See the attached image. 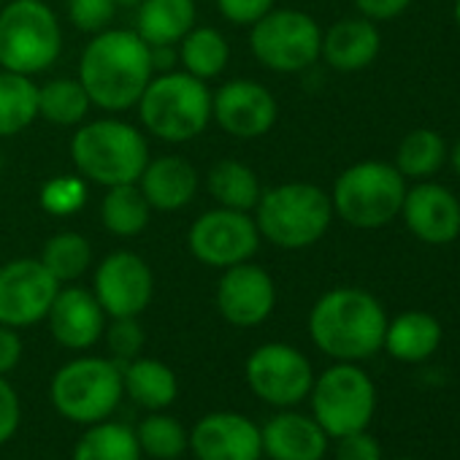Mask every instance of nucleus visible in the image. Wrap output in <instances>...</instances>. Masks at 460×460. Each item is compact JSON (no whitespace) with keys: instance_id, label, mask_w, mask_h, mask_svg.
Instances as JSON below:
<instances>
[{"instance_id":"nucleus-41","label":"nucleus","mask_w":460,"mask_h":460,"mask_svg":"<svg viewBox=\"0 0 460 460\" xmlns=\"http://www.w3.org/2000/svg\"><path fill=\"white\" fill-rule=\"evenodd\" d=\"M352 4L360 17L371 22H387L401 17L411 6V0H352Z\"/></svg>"},{"instance_id":"nucleus-40","label":"nucleus","mask_w":460,"mask_h":460,"mask_svg":"<svg viewBox=\"0 0 460 460\" xmlns=\"http://www.w3.org/2000/svg\"><path fill=\"white\" fill-rule=\"evenodd\" d=\"M336 460H382V447L368 430L336 438Z\"/></svg>"},{"instance_id":"nucleus-37","label":"nucleus","mask_w":460,"mask_h":460,"mask_svg":"<svg viewBox=\"0 0 460 460\" xmlns=\"http://www.w3.org/2000/svg\"><path fill=\"white\" fill-rule=\"evenodd\" d=\"M114 0H66L68 22L87 36H95L106 28H111V20L117 17Z\"/></svg>"},{"instance_id":"nucleus-30","label":"nucleus","mask_w":460,"mask_h":460,"mask_svg":"<svg viewBox=\"0 0 460 460\" xmlns=\"http://www.w3.org/2000/svg\"><path fill=\"white\" fill-rule=\"evenodd\" d=\"M447 155H449V149H447V141L441 138V133H436L430 128H414L401 138L393 165L398 168V173L403 179L425 181L428 176L441 171V165L447 163Z\"/></svg>"},{"instance_id":"nucleus-10","label":"nucleus","mask_w":460,"mask_h":460,"mask_svg":"<svg viewBox=\"0 0 460 460\" xmlns=\"http://www.w3.org/2000/svg\"><path fill=\"white\" fill-rule=\"evenodd\" d=\"M323 28L301 9H271L250 28L255 60L274 74H301L320 60Z\"/></svg>"},{"instance_id":"nucleus-43","label":"nucleus","mask_w":460,"mask_h":460,"mask_svg":"<svg viewBox=\"0 0 460 460\" xmlns=\"http://www.w3.org/2000/svg\"><path fill=\"white\" fill-rule=\"evenodd\" d=\"M447 160H449V165H452V171L460 176V138L452 144V149H449V155H447Z\"/></svg>"},{"instance_id":"nucleus-26","label":"nucleus","mask_w":460,"mask_h":460,"mask_svg":"<svg viewBox=\"0 0 460 460\" xmlns=\"http://www.w3.org/2000/svg\"><path fill=\"white\" fill-rule=\"evenodd\" d=\"M206 190L217 206L236 208V211H252L263 195L258 171L242 160H230V157L219 160L208 168Z\"/></svg>"},{"instance_id":"nucleus-29","label":"nucleus","mask_w":460,"mask_h":460,"mask_svg":"<svg viewBox=\"0 0 460 460\" xmlns=\"http://www.w3.org/2000/svg\"><path fill=\"white\" fill-rule=\"evenodd\" d=\"M176 60L181 71L211 82L217 79L227 63H230V47L227 39L208 25H195L179 44H176Z\"/></svg>"},{"instance_id":"nucleus-47","label":"nucleus","mask_w":460,"mask_h":460,"mask_svg":"<svg viewBox=\"0 0 460 460\" xmlns=\"http://www.w3.org/2000/svg\"><path fill=\"white\" fill-rule=\"evenodd\" d=\"M0 171H4V157H0Z\"/></svg>"},{"instance_id":"nucleus-14","label":"nucleus","mask_w":460,"mask_h":460,"mask_svg":"<svg viewBox=\"0 0 460 460\" xmlns=\"http://www.w3.org/2000/svg\"><path fill=\"white\" fill-rule=\"evenodd\" d=\"M60 282L39 258H14L0 266V325L33 328L47 320Z\"/></svg>"},{"instance_id":"nucleus-2","label":"nucleus","mask_w":460,"mask_h":460,"mask_svg":"<svg viewBox=\"0 0 460 460\" xmlns=\"http://www.w3.org/2000/svg\"><path fill=\"white\" fill-rule=\"evenodd\" d=\"M387 312L376 296L360 288H333L309 312L314 347L341 363H360L382 349Z\"/></svg>"},{"instance_id":"nucleus-16","label":"nucleus","mask_w":460,"mask_h":460,"mask_svg":"<svg viewBox=\"0 0 460 460\" xmlns=\"http://www.w3.org/2000/svg\"><path fill=\"white\" fill-rule=\"evenodd\" d=\"M214 304L227 325L258 328L277 309V282L263 266L252 261L230 266L219 274Z\"/></svg>"},{"instance_id":"nucleus-44","label":"nucleus","mask_w":460,"mask_h":460,"mask_svg":"<svg viewBox=\"0 0 460 460\" xmlns=\"http://www.w3.org/2000/svg\"><path fill=\"white\" fill-rule=\"evenodd\" d=\"M114 4L119 6V9H136L141 0H114Z\"/></svg>"},{"instance_id":"nucleus-22","label":"nucleus","mask_w":460,"mask_h":460,"mask_svg":"<svg viewBox=\"0 0 460 460\" xmlns=\"http://www.w3.org/2000/svg\"><path fill=\"white\" fill-rule=\"evenodd\" d=\"M261 436L269 460H323L328 452V433L317 420L293 409H279V414L266 420Z\"/></svg>"},{"instance_id":"nucleus-27","label":"nucleus","mask_w":460,"mask_h":460,"mask_svg":"<svg viewBox=\"0 0 460 460\" xmlns=\"http://www.w3.org/2000/svg\"><path fill=\"white\" fill-rule=\"evenodd\" d=\"M152 206L146 203L138 184H117L106 187L101 198V225L106 234L117 239H136L149 227Z\"/></svg>"},{"instance_id":"nucleus-1","label":"nucleus","mask_w":460,"mask_h":460,"mask_svg":"<svg viewBox=\"0 0 460 460\" xmlns=\"http://www.w3.org/2000/svg\"><path fill=\"white\" fill-rule=\"evenodd\" d=\"M152 76V49L128 28H106L90 36L79 55L76 79L90 95V103L109 114L136 109Z\"/></svg>"},{"instance_id":"nucleus-12","label":"nucleus","mask_w":460,"mask_h":460,"mask_svg":"<svg viewBox=\"0 0 460 460\" xmlns=\"http://www.w3.org/2000/svg\"><path fill=\"white\" fill-rule=\"evenodd\" d=\"M250 390L274 409H293L309 398L314 368L309 358L285 341H269L252 349L244 366Z\"/></svg>"},{"instance_id":"nucleus-48","label":"nucleus","mask_w":460,"mask_h":460,"mask_svg":"<svg viewBox=\"0 0 460 460\" xmlns=\"http://www.w3.org/2000/svg\"><path fill=\"white\" fill-rule=\"evenodd\" d=\"M4 4H6V0H0V9H4Z\"/></svg>"},{"instance_id":"nucleus-8","label":"nucleus","mask_w":460,"mask_h":460,"mask_svg":"<svg viewBox=\"0 0 460 460\" xmlns=\"http://www.w3.org/2000/svg\"><path fill=\"white\" fill-rule=\"evenodd\" d=\"M49 395L60 417L76 425L103 422L117 411L125 395L122 366L111 358H74L55 371Z\"/></svg>"},{"instance_id":"nucleus-17","label":"nucleus","mask_w":460,"mask_h":460,"mask_svg":"<svg viewBox=\"0 0 460 460\" xmlns=\"http://www.w3.org/2000/svg\"><path fill=\"white\" fill-rule=\"evenodd\" d=\"M187 449L195 460H263L261 425L239 411H211L192 425Z\"/></svg>"},{"instance_id":"nucleus-34","label":"nucleus","mask_w":460,"mask_h":460,"mask_svg":"<svg viewBox=\"0 0 460 460\" xmlns=\"http://www.w3.org/2000/svg\"><path fill=\"white\" fill-rule=\"evenodd\" d=\"M136 438L141 455H149L155 460H176L187 452L190 430H184V425L165 411H149L138 422Z\"/></svg>"},{"instance_id":"nucleus-28","label":"nucleus","mask_w":460,"mask_h":460,"mask_svg":"<svg viewBox=\"0 0 460 460\" xmlns=\"http://www.w3.org/2000/svg\"><path fill=\"white\" fill-rule=\"evenodd\" d=\"M39 119V84L33 76L0 68V138H14Z\"/></svg>"},{"instance_id":"nucleus-13","label":"nucleus","mask_w":460,"mask_h":460,"mask_svg":"<svg viewBox=\"0 0 460 460\" xmlns=\"http://www.w3.org/2000/svg\"><path fill=\"white\" fill-rule=\"evenodd\" d=\"M93 296L106 317H138L155 298V271L133 250L109 252L93 271Z\"/></svg>"},{"instance_id":"nucleus-18","label":"nucleus","mask_w":460,"mask_h":460,"mask_svg":"<svg viewBox=\"0 0 460 460\" xmlns=\"http://www.w3.org/2000/svg\"><path fill=\"white\" fill-rule=\"evenodd\" d=\"M398 217H403L409 234L428 247H444L460 236V200L452 190L428 179L406 187Z\"/></svg>"},{"instance_id":"nucleus-31","label":"nucleus","mask_w":460,"mask_h":460,"mask_svg":"<svg viewBox=\"0 0 460 460\" xmlns=\"http://www.w3.org/2000/svg\"><path fill=\"white\" fill-rule=\"evenodd\" d=\"M141 447L136 430L122 422H95L79 436L71 460H141Z\"/></svg>"},{"instance_id":"nucleus-6","label":"nucleus","mask_w":460,"mask_h":460,"mask_svg":"<svg viewBox=\"0 0 460 460\" xmlns=\"http://www.w3.org/2000/svg\"><path fill=\"white\" fill-rule=\"evenodd\" d=\"M333 203V217L358 230H379L398 219L406 179L393 163L385 160H360L344 168L333 190L328 192Z\"/></svg>"},{"instance_id":"nucleus-19","label":"nucleus","mask_w":460,"mask_h":460,"mask_svg":"<svg viewBox=\"0 0 460 460\" xmlns=\"http://www.w3.org/2000/svg\"><path fill=\"white\" fill-rule=\"evenodd\" d=\"M106 312L98 304V298L93 296V290L74 285H60L49 314H47V325L52 339L74 352H84L90 347H95L103 339L106 331Z\"/></svg>"},{"instance_id":"nucleus-24","label":"nucleus","mask_w":460,"mask_h":460,"mask_svg":"<svg viewBox=\"0 0 460 460\" xmlns=\"http://www.w3.org/2000/svg\"><path fill=\"white\" fill-rule=\"evenodd\" d=\"M441 336V323L433 314L411 309L387 320L382 349H387V355L401 363H422L438 349Z\"/></svg>"},{"instance_id":"nucleus-46","label":"nucleus","mask_w":460,"mask_h":460,"mask_svg":"<svg viewBox=\"0 0 460 460\" xmlns=\"http://www.w3.org/2000/svg\"><path fill=\"white\" fill-rule=\"evenodd\" d=\"M395 460H414V457H395Z\"/></svg>"},{"instance_id":"nucleus-9","label":"nucleus","mask_w":460,"mask_h":460,"mask_svg":"<svg viewBox=\"0 0 460 460\" xmlns=\"http://www.w3.org/2000/svg\"><path fill=\"white\" fill-rule=\"evenodd\" d=\"M312 417L328 433V438H341L355 430H366L376 411V387L371 376L358 363L336 360L309 390Z\"/></svg>"},{"instance_id":"nucleus-15","label":"nucleus","mask_w":460,"mask_h":460,"mask_svg":"<svg viewBox=\"0 0 460 460\" xmlns=\"http://www.w3.org/2000/svg\"><path fill=\"white\" fill-rule=\"evenodd\" d=\"M279 103L274 93L255 79H230L211 93V122L239 141H255L274 130Z\"/></svg>"},{"instance_id":"nucleus-32","label":"nucleus","mask_w":460,"mask_h":460,"mask_svg":"<svg viewBox=\"0 0 460 460\" xmlns=\"http://www.w3.org/2000/svg\"><path fill=\"white\" fill-rule=\"evenodd\" d=\"M90 109V95L84 93L79 79L58 76L47 84H39V117L58 128H79L87 119Z\"/></svg>"},{"instance_id":"nucleus-39","label":"nucleus","mask_w":460,"mask_h":460,"mask_svg":"<svg viewBox=\"0 0 460 460\" xmlns=\"http://www.w3.org/2000/svg\"><path fill=\"white\" fill-rule=\"evenodd\" d=\"M22 422V403L6 376H0V444L14 438Z\"/></svg>"},{"instance_id":"nucleus-36","label":"nucleus","mask_w":460,"mask_h":460,"mask_svg":"<svg viewBox=\"0 0 460 460\" xmlns=\"http://www.w3.org/2000/svg\"><path fill=\"white\" fill-rule=\"evenodd\" d=\"M103 341H106V349H109L111 360H117L122 366V363L141 355V349L146 344V336H144V328H141L138 317H111V323H106Z\"/></svg>"},{"instance_id":"nucleus-25","label":"nucleus","mask_w":460,"mask_h":460,"mask_svg":"<svg viewBox=\"0 0 460 460\" xmlns=\"http://www.w3.org/2000/svg\"><path fill=\"white\" fill-rule=\"evenodd\" d=\"M125 395L146 411H165L179 395L176 371L157 358H133L122 363Z\"/></svg>"},{"instance_id":"nucleus-20","label":"nucleus","mask_w":460,"mask_h":460,"mask_svg":"<svg viewBox=\"0 0 460 460\" xmlns=\"http://www.w3.org/2000/svg\"><path fill=\"white\" fill-rule=\"evenodd\" d=\"M136 184L152 211H181L195 200L200 190V173L187 157L160 155L149 157Z\"/></svg>"},{"instance_id":"nucleus-4","label":"nucleus","mask_w":460,"mask_h":460,"mask_svg":"<svg viewBox=\"0 0 460 460\" xmlns=\"http://www.w3.org/2000/svg\"><path fill=\"white\" fill-rule=\"evenodd\" d=\"M261 239L277 250L298 252L325 239L333 222L331 195L312 181H285L263 190L252 208Z\"/></svg>"},{"instance_id":"nucleus-21","label":"nucleus","mask_w":460,"mask_h":460,"mask_svg":"<svg viewBox=\"0 0 460 460\" xmlns=\"http://www.w3.org/2000/svg\"><path fill=\"white\" fill-rule=\"evenodd\" d=\"M382 52V33L366 17H347L323 31L320 60L336 74H358L368 68Z\"/></svg>"},{"instance_id":"nucleus-7","label":"nucleus","mask_w":460,"mask_h":460,"mask_svg":"<svg viewBox=\"0 0 460 460\" xmlns=\"http://www.w3.org/2000/svg\"><path fill=\"white\" fill-rule=\"evenodd\" d=\"M63 52V25L44 0H9L0 9V68L36 76Z\"/></svg>"},{"instance_id":"nucleus-23","label":"nucleus","mask_w":460,"mask_h":460,"mask_svg":"<svg viewBox=\"0 0 460 460\" xmlns=\"http://www.w3.org/2000/svg\"><path fill=\"white\" fill-rule=\"evenodd\" d=\"M198 25L195 0H141L136 6V33L146 47H176Z\"/></svg>"},{"instance_id":"nucleus-38","label":"nucleus","mask_w":460,"mask_h":460,"mask_svg":"<svg viewBox=\"0 0 460 460\" xmlns=\"http://www.w3.org/2000/svg\"><path fill=\"white\" fill-rule=\"evenodd\" d=\"M214 4L225 22L236 28H252L277 6V0H214Z\"/></svg>"},{"instance_id":"nucleus-35","label":"nucleus","mask_w":460,"mask_h":460,"mask_svg":"<svg viewBox=\"0 0 460 460\" xmlns=\"http://www.w3.org/2000/svg\"><path fill=\"white\" fill-rule=\"evenodd\" d=\"M90 195V181L79 173H58L47 179L39 190V206L52 217H74L84 208Z\"/></svg>"},{"instance_id":"nucleus-45","label":"nucleus","mask_w":460,"mask_h":460,"mask_svg":"<svg viewBox=\"0 0 460 460\" xmlns=\"http://www.w3.org/2000/svg\"><path fill=\"white\" fill-rule=\"evenodd\" d=\"M452 17H455V25L460 31V0H455V9H452Z\"/></svg>"},{"instance_id":"nucleus-3","label":"nucleus","mask_w":460,"mask_h":460,"mask_svg":"<svg viewBox=\"0 0 460 460\" xmlns=\"http://www.w3.org/2000/svg\"><path fill=\"white\" fill-rule=\"evenodd\" d=\"M149 138L119 117L84 119L71 136V160L82 179L98 187L136 184L149 163Z\"/></svg>"},{"instance_id":"nucleus-5","label":"nucleus","mask_w":460,"mask_h":460,"mask_svg":"<svg viewBox=\"0 0 460 460\" xmlns=\"http://www.w3.org/2000/svg\"><path fill=\"white\" fill-rule=\"evenodd\" d=\"M136 109L146 136L163 144H187L211 125V90L208 82L171 68L149 79Z\"/></svg>"},{"instance_id":"nucleus-33","label":"nucleus","mask_w":460,"mask_h":460,"mask_svg":"<svg viewBox=\"0 0 460 460\" xmlns=\"http://www.w3.org/2000/svg\"><path fill=\"white\" fill-rule=\"evenodd\" d=\"M39 261L60 285H74L90 271L93 247H90L87 236L79 234V230H60V234L47 239Z\"/></svg>"},{"instance_id":"nucleus-42","label":"nucleus","mask_w":460,"mask_h":460,"mask_svg":"<svg viewBox=\"0 0 460 460\" xmlns=\"http://www.w3.org/2000/svg\"><path fill=\"white\" fill-rule=\"evenodd\" d=\"M22 352H25V344L20 339V331L0 325V376H9L20 366Z\"/></svg>"},{"instance_id":"nucleus-11","label":"nucleus","mask_w":460,"mask_h":460,"mask_svg":"<svg viewBox=\"0 0 460 460\" xmlns=\"http://www.w3.org/2000/svg\"><path fill=\"white\" fill-rule=\"evenodd\" d=\"M261 242L263 239L252 211H236L225 206L203 211L187 230L190 255L200 266L217 271L252 261L261 250Z\"/></svg>"}]
</instances>
